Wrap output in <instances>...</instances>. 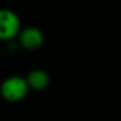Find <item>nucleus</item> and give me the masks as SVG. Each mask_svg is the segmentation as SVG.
<instances>
[{
  "mask_svg": "<svg viewBox=\"0 0 121 121\" xmlns=\"http://www.w3.org/2000/svg\"><path fill=\"white\" fill-rule=\"evenodd\" d=\"M29 86L25 77L13 75L5 78L0 86V94L7 102H19L29 94Z\"/></svg>",
  "mask_w": 121,
  "mask_h": 121,
  "instance_id": "obj_1",
  "label": "nucleus"
},
{
  "mask_svg": "<svg viewBox=\"0 0 121 121\" xmlns=\"http://www.w3.org/2000/svg\"><path fill=\"white\" fill-rule=\"evenodd\" d=\"M20 30L22 24L18 14L9 9H0V40H13Z\"/></svg>",
  "mask_w": 121,
  "mask_h": 121,
  "instance_id": "obj_2",
  "label": "nucleus"
},
{
  "mask_svg": "<svg viewBox=\"0 0 121 121\" xmlns=\"http://www.w3.org/2000/svg\"><path fill=\"white\" fill-rule=\"evenodd\" d=\"M19 45L27 51H35L39 49L44 43L43 32L36 26H27L20 30L18 35Z\"/></svg>",
  "mask_w": 121,
  "mask_h": 121,
  "instance_id": "obj_3",
  "label": "nucleus"
},
{
  "mask_svg": "<svg viewBox=\"0 0 121 121\" xmlns=\"http://www.w3.org/2000/svg\"><path fill=\"white\" fill-rule=\"evenodd\" d=\"M25 81L29 86V89L40 91L46 89L50 84V76L43 69H33L26 75Z\"/></svg>",
  "mask_w": 121,
  "mask_h": 121,
  "instance_id": "obj_4",
  "label": "nucleus"
}]
</instances>
